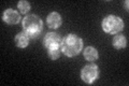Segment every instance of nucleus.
Listing matches in <instances>:
<instances>
[{"label": "nucleus", "instance_id": "nucleus-1", "mask_svg": "<svg viewBox=\"0 0 129 86\" xmlns=\"http://www.w3.org/2000/svg\"><path fill=\"white\" fill-rule=\"evenodd\" d=\"M83 47V40L76 35L70 34L62 40L61 51L69 57H73L78 55L82 51Z\"/></svg>", "mask_w": 129, "mask_h": 86}, {"label": "nucleus", "instance_id": "nucleus-2", "mask_svg": "<svg viewBox=\"0 0 129 86\" xmlns=\"http://www.w3.org/2000/svg\"><path fill=\"white\" fill-rule=\"evenodd\" d=\"M23 28L29 37H37L42 31V20L35 14L28 15L23 19Z\"/></svg>", "mask_w": 129, "mask_h": 86}, {"label": "nucleus", "instance_id": "nucleus-3", "mask_svg": "<svg viewBox=\"0 0 129 86\" xmlns=\"http://www.w3.org/2000/svg\"><path fill=\"white\" fill-rule=\"evenodd\" d=\"M124 23L120 17L116 15H108L102 20V28L107 34L116 35L123 29Z\"/></svg>", "mask_w": 129, "mask_h": 86}, {"label": "nucleus", "instance_id": "nucleus-4", "mask_svg": "<svg viewBox=\"0 0 129 86\" xmlns=\"http://www.w3.org/2000/svg\"><path fill=\"white\" fill-rule=\"evenodd\" d=\"M98 75H99V69L96 65L92 64L85 66L81 71V77L87 84H91L98 77Z\"/></svg>", "mask_w": 129, "mask_h": 86}, {"label": "nucleus", "instance_id": "nucleus-5", "mask_svg": "<svg viewBox=\"0 0 129 86\" xmlns=\"http://www.w3.org/2000/svg\"><path fill=\"white\" fill-rule=\"evenodd\" d=\"M44 46H45L47 50H54V48H59L62 44V39L58 34H55V32H50L44 37L43 40Z\"/></svg>", "mask_w": 129, "mask_h": 86}, {"label": "nucleus", "instance_id": "nucleus-6", "mask_svg": "<svg viewBox=\"0 0 129 86\" xmlns=\"http://www.w3.org/2000/svg\"><path fill=\"white\" fill-rule=\"evenodd\" d=\"M2 19L9 25H15L21 20V15H19L18 12H16L13 9H8L3 12Z\"/></svg>", "mask_w": 129, "mask_h": 86}, {"label": "nucleus", "instance_id": "nucleus-7", "mask_svg": "<svg viewBox=\"0 0 129 86\" xmlns=\"http://www.w3.org/2000/svg\"><path fill=\"white\" fill-rule=\"evenodd\" d=\"M46 22H47L48 27L55 29V28H58L60 25H61L62 20H61V17H60V15L57 13V12H52V13L48 14Z\"/></svg>", "mask_w": 129, "mask_h": 86}, {"label": "nucleus", "instance_id": "nucleus-8", "mask_svg": "<svg viewBox=\"0 0 129 86\" xmlns=\"http://www.w3.org/2000/svg\"><path fill=\"white\" fill-rule=\"evenodd\" d=\"M14 41H15L16 46L24 48V47H26L28 44H29V36H28L25 31L18 32V34L16 35V37H15Z\"/></svg>", "mask_w": 129, "mask_h": 86}, {"label": "nucleus", "instance_id": "nucleus-9", "mask_svg": "<svg viewBox=\"0 0 129 86\" xmlns=\"http://www.w3.org/2000/svg\"><path fill=\"white\" fill-rule=\"evenodd\" d=\"M84 57L88 61H95L98 59V52L95 47L92 46H87L84 50Z\"/></svg>", "mask_w": 129, "mask_h": 86}, {"label": "nucleus", "instance_id": "nucleus-10", "mask_svg": "<svg viewBox=\"0 0 129 86\" xmlns=\"http://www.w3.org/2000/svg\"><path fill=\"white\" fill-rule=\"evenodd\" d=\"M127 45V39L125 38V36L123 35H116L114 38H113V46L117 50H120V48L126 47Z\"/></svg>", "mask_w": 129, "mask_h": 86}, {"label": "nucleus", "instance_id": "nucleus-11", "mask_svg": "<svg viewBox=\"0 0 129 86\" xmlns=\"http://www.w3.org/2000/svg\"><path fill=\"white\" fill-rule=\"evenodd\" d=\"M17 7H18L19 12H21L22 14H26L27 12L30 10V8H31L30 3L28 2V1H25V0H22V1H19Z\"/></svg>", "mask_w": 129, "mask_h": 86}, {"label": "nucleus", "instance_id": "nucleus-12", "mask_svg": "<svg viewBox=\"0 0 129 86\" xmlns=\"http://www.w3.org/2000/svg\"><path fill=\"white\" fill-rule=\"evenodd\" d=\"M60 56V50L59 48H54V50H48V57L53 60L58 59Z\"/></svg>", "mask_w": 129, "mask_h": 86}, {"label": "nucleus", "instance_id": "nucleus-13", "mask_svg": "<svg viewBox=\"0 0 129 86\" xmlns=\"http://www.w3.org/2000/svg\"><path fill=\"white\" fill-rule=\"evenodd\" d=\"M128 1H125V7H126V10H128Z\"/></svg>", "mask_w": 129, "mask_h": 86}]
</instances>
